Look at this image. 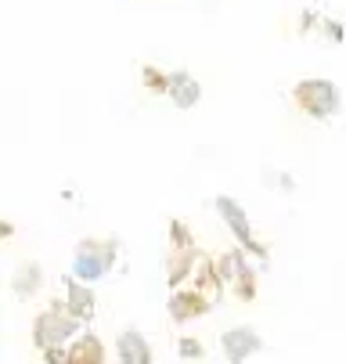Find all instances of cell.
I'll return each instance as SVG.
<instances>
[{
    "mask_svg": "<svg viewBox=\"0 0 346 364\" xmlns=\"http://www.w3.org/2000/svg\"><path fill=\"white\" fill-rule=\"evenodd\" d=\"M116 353H119V364H152V346H148V339L134 328L119 332Z\"/></svg>",
    "mask_w": 346,
    "mask_h": 364,
    "instance_id": "cell-8",
    "label": "cell"
},
{
    "mask_svg": "<svg viewBox=\"0 0 346 364\" xmlns=\"http://www.w3.org/2000/svg\"><path fill=\"white\" fill-rule=\"evenodd\" d=\"M116 242L109 238V242H94V238H87V242H80L76 245V256H72V278H80V282H97V278H105L109 271H112V264H116Z\"/></svg>",
    "mask_w": 346,
    "mask_h": 364,
    "instance_id": "cell-3",
    "label": "cell"
},
{
    "mask_svg": "<svg viewBox=\"0 0 346 364\" xmlns=\"http://www.w3.org/2000/svg\"><path fill=\"white\" fill-rule=\"evenodd\" d=\"M170 97H173L177 109H195V105H199V97H202V87H199V80L188 76V73H173L170 76Z\"/></svg>",
    "mask_w": 346,
    "mask_h": 364,
    "instance_id": "cell-9",
    "label": "cell"
},
{
    "mask_svg": "<svg viewBox=\"0 0 346 364\" xmlns=\"http://www.w3.org/2000/svg\"><path fill=\"white\" fill-rule=\"evenodd\" d=\"M220 346H224V357H227L231 364H245L253 353L264 350V339H260L253 328H231V332L220 336Z\"/></svg>",
    "mask_w": 346,
    "mask_h": 364,
    "instance_id": "cell-6",
    "label": "cell"
},
{
    "mask_svg": "<svg viewBox=\"0 0 346 364\" xmlns=\"http://www.w3.org/2000/svg\"><path fill=\"white\" fill-rule=\"evenodd\" d=\"M80 332V318L69 306H47L33 325V343L40 353H62L69 350V339Z\"/></svg>",
    "mask_w": 346,
    "mask_h": 364,
    "instance_id": "cell-1",
    "label": "cell"
},
{
    "mask_svg": "<svg viewBox=\"0 0 346 364\" xmlns=\"http://www.w3.org/2000/svg\"><path fill=\"white\" fill-rule=\"evenodd\" d=\"M144 83L152 87V94H170V76H163V73L152 69V65L144 69Z\"/></svg>",
    "mask_w": 346,
    "mask_h": 364,
    "instance_id": "cell-13",
    "label": "cell"
},
{
    "mask_svg": "<svg viewBox=\"0 0 346 364\" xmlns=\"http://www.w3.org/2000/svg\"><path fill=\"white\" fill-rule=\"evenodd\" d=\"M180 357L199 360V357H202V343H199V339H180Z\"/></svg>",
    "mask_w": 346,
    "mask_h": 364,
    "instance_id": "cell-14",
    "label": "cell"
},
{
    "mask_svg": "<svg viewBox=\"0 0 346 364\" xmlns=\"http://www.w3.org/2000/svg\"><path fill=\"white\" fill-rule=\"evenodd\" d=\"M292 101L310 119H328L339 112V90L332 80H300L292 90Z\"/></svg>",
    "mask_w": 346,
    "mask_h": 364,
    "instance_id": "cell-2",
    "label": "cell"
},
{
    "mask_svg": "<svg viewBox=\"0 0 346 364\" xmlns=\"http://www.w3.org/2000/svg\"><path fill=\"white\" fill-rule=\"evenodd\" d=\"M65 364H105V346L97 336H80L72 346H69V357Z\"/></svg>",
    "mask_w": 346,
    "mask_h": 364,
    "instance_id": "cell-10",
    "label": "cell"
},
{
    "mask_svg": "<svg viewBox=\"0 0 346 364\" xmlns=\"http://www.w3.org/2000/svg\"><path fill=\"white\" fill-rule=\"evenodd\" d=\"M40 282H43L40 264H22V267L15 271V278H11V289L26 299V296H36V292H40Z\"/></svg>",
    "mask_w": 346,
    "mask_h": 364,
    "instance_id": "cell-12",
    "label": "cell"
},
{
    "mask_svg": "<svg viewBox=\"0 0 346 364\" xmlns=\"http://www.w3.org/2000/svg\"><path fill=\"white\" fill-rule=\"evenodd\" d=\"M217 213L224 217V224L231 228V235L238 238V245H242L245 252H253V256L267 259V245L253 235V224H249V217H245V210H242V202H238V198H231V195H217Z\"/></svg>",
    "mask_w": 346,
    "mask_h": 364,
    "instance_id": "cell-4",
    "label": "cell"
},
{
    "mask_svg": "<svg viewBox=\"0 0 346 364\" xmlns=\"http://www.w3.org/2000/svg\"><path fill=\"white\" fill-rule=\"evenodd\" d=\"M217 274H220V285H231V292L242 299V303H249L256 296V274L253 267L245 264V252L242 249H231L217 259Z\"/></svg>",
    "mask_w": 346,
    "mask_h": 364,
    "instance_id": "cell-5",
    "label": "cell"
},
{
    "mask_svg": "<svg viewBox=\"0 0 346 364\" xmlns=\"http://www.w3.org/2000/svg\"><path fill=\"white\" fill-rule=\"evenodd\" d=\"M65 306L72 310L80 321H87L94 314V292H90V285L80 282V278H69V303Z\"/></svg>",
    "mask_w": 346,
    "mask_h": 364,
    "instance_id": "cell-11",
    "label": "cell"
},
{
    "mask_svg": "<svg viewBox=\"0 0 346 364\" xmlns=\"http://www.w3.org/2000/svg\"><path fill=\"white\" fill-rule=\"evenodd\" d=\"M210 306H213V299L202 296L199 289H173V296H170V314H173V321H191V318L206 314Z\"/></svg>",
    "mask_w": 346,
    "mask_h": 364,
    "instance_id": "cell-7",
    "label": "cell"
}]
</instances>
